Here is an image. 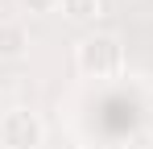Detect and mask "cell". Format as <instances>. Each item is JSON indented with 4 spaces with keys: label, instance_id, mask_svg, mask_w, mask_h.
I'll use <instances>...</instances> for the list:
<instances>
[{
    "label": "cell",
    "instance_id": "obj_6",
    "mask_svg": "<svg viewBox=\"0 0 153 149\" xmlns=\"http://www.w3.org/2000/svg\"><path fill=\"white\" fill-rule=\"evenodd\" d=\"M124 149H153V128H145V133H137L132 141H128Z\"/></svg>",
    "mask_w": 153,
    "mask_h": 149
},
{
    "label": "cell",
    "instance_id": "obj_1",
    "mask_svg": "<svg viewBox=\"0 0 153 149\" xmlns=\"http://www.w3.org/2000/svg\"><path fill=\"white\" fill-rule=\"evenodd\" d=\"M75 66L87 79H112L124 66V46L116 33H83L75 46Z\"/></svg>",
    "mask_w": 153,
    "mask_h": 149
},
{
    "label": "cell",
    "instance_id": "obj_7",
    "mask_svg": "<svg viewBox=\"0 0 153 149\" xmlns=\"http://www.w3.org/2000/svg\"><path fill=\"white\" fill-rule=\"evenodd\" d=\"M83 149H108V145H83Z\"/></svg>",
    "mask_w": 153,
    "mask_h": 149
},
{
    "label": "cell",
    "instance_id": "obj_3",
    "mask_svg": "<svg viewBox=\"0 0 153 149\" xmlns=\"http://www.w3.org/2000/svg\"><path fill=\"white\" fill-rule=\"evenodd\" d=\"M25 50H29V29L21 21H13V17H0V58L13 62V58H21Z\"/></svg>",
    "mask_w": 153,
    "mask_h": 149
},
{
    "label": "cell",
    "instance_id": "obj_2",
    "mask_svg": "<svg viewBox=\"0 0 153 149\" xmlns=\"http://www.w3.org/2000/svg\"><path fill=\"white\" fill-rule=\"evenodd\" d=\"M46 141V124L29 108H8L0 116V145L4 149H42Z\"/></svg>",
    "mask_w": 153,
    "mask_h": 149
},
{
    "label": "cell",
    "instance_id": "obj_4",
    "mask_svg": "<svg viewBox=\"0 0 153 149\" xmlns=\"http://www.w3.org/2000/svg\"><path fill=\"white\" fill-rule=\"evenodd\" d=\"M62 13L71 21H95L103 13V0H62Z\"/></svg>",
    "mask_w": 153,
    "mask_h": 149
},
{
    "label": "cell",
    "instance_id": "obj_5",
    "mask_svg": "<svg viewBox=\"0 0 153 149\" xmlns=\"http://www.w3.org/2000/svg\"><path fill=\"white\" fill-rule=\"evenodd\" d=\"M21 8L33 13V17H46V13H54V8H62V0H21Z\"/></svg>",
    "mask_w": 153,
    "mask_h": 149
}]
</instances>
